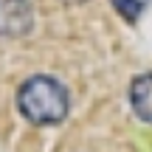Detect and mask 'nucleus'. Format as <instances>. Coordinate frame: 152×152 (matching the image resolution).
<instances>
[{
    "instance_id": "obj_2",
    "label": "nucleus",
    "mask_w": 152,
    "mask_h": 152,
    "mask_svg": "<svg viewBox=\"0 0 152 152\" xmlns=\"http://www.w3.org/2000/svg\"><path fill=\"white\" fill-rule=\"evenodd\" d=\"M34 26L28 0H0V37H23Z\"/></svg>"
},
{
    "instance_id": "obj_5",
    "label": "nucleus",
    "mask_w": 152,
    "mask_h": 152,
    "mask_svg": "<svg viewBox=\"0 0 152 152\" xmlns=\"http://www.w3.org/2000/svg\"><path fill=\"white\" fill-rule=\"evenodd\" d=\"M65 3H85V0H65Z\"/></svg>"
},
{
    "instance_id": "obj_3",
    "label": "nucleus",
    "mask_w": 152,
    "mask_h": 152,
    "mask_svg": "<svg viewBox=\"0 0 152 152\" xmlns=\"http://www.w3.org/2000/svg\"><path fill=\"white\" fill-rule=\"evenodd\" d=\"M130 104L141 121L152 124V71L135 76V82L130 85Z\"/></svg>"
},
{
    "instance_id": "obj_4",
    "label": "nucleus",
    "mask_w": 152,
    "mask_h": 152,
    "mask_svg": "<svg viewBox=\"0 0 152 152\" xmlns=\"http://www.w3.org/2000/svg\"><path fill=\"white\" fill-rule=\"evenodd\" d=\"M110 3H113V9L118 11L127 23L135 26V23L141 20V14H144V9H147L149 0H110Z\"/></svg>"
},
{
    "instance_id": "obj_1",
    "label": "nucleus",
    "mask_w": 152,
    "mask_h": 152,
    "mask_svg": "<svg viewBox=\"0 0 152 152\" xmlns=\"http://www.w3.org/2000/svg\"><path fill=\"white\" fill-rule=\"evenodd\" d=\"M17 110L26 121L37 127H54L71 113L68 87L54 76H31L17 90Z\"/></svg>"
}]
</instances>
